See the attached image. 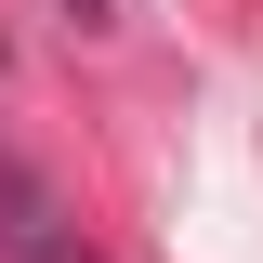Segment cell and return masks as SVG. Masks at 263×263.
<instances>
[{
	"mask_svg": "<svg viewBox=\"0 0 263 263\" xmlns=\"http://www.w3.org/2000/svg\"><path fill=\"white\" fill-rule=\"evenodd\" d=\"M0 250H13V263H92V250H79V224H66L13 158H0Z\"/></svg>",
	"mask_w": 263,
	"mask_h": 263,
	"instance_id": "cell-1",
	"label": "cell"
},
{
	"mask_svg": "<svg viewBox=\"0 0 263 263\" xmlns=\"http://www.w3.org/2000/svg\"><path fill=\"white\" fill-rule=\"evenodd\" d=\"M79 13H92V0H79Z\"/></svg>",
	"mask_w": 263,
	"mask_h": 263,
	"instance_id": "cell-2",
	"label": "cell"
}]
</instances>
